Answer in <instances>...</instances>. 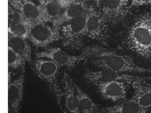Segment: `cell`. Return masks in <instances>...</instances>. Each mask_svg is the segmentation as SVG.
<instances>
[{
    "mask_svg": "<svg viewBox=\"0 0 151 113\" xmlns=\"http://www.w3.org/2000/svg\"><path fill=\"white\" fill-rule=\"evenodd\" d=\"M27 39L8 32V46L23 56L28 64H31L33 62L32 49Z\"/></svg>",
    "mask_w": 151,
    "mask_h": 113,
    "instance_id": "17",
    "label": "cell"
},
{
    "mask_svg": "<svg viewBox=\"0 0 151 113\" xmlns=\"http://www.w3.org/2000/svg\"><path fill=\"white\" fill-rule=\"evenodd\" d=\"M91 63L96 68L107 69L121 73H145L146 69L139 65L131 56L118 54L111 51L104 56L93 59Z\"/></svg>",
    "mask_w": 151,
    "mask_h": 113,
    "instance_id": "3",
    "label": "cell"
},
{
    "mask_svg": "<svg viewBox=\"0 0 151 113\" xmlns=\"http://www.w3.org/2000/svg\"><path fill=\"white\" fill-rule=\"evenodd\" d=\"M86 15L66 22L59 28L63 46L75 50L83 48L86 36Z\"/></svg>",
    "mask_w": 151,
    "mask_h": 113,
    "instance_id": "4",
    "label": "cell"
},
{
    "mask_svg": "<svg viewBox=\"0 0 151 113\" xmlns=\"http://www.w3.org/2000/svg\"><path fill=\"white\" fill-rule=\"evenodd\" d=\"M44 1H53V0H44Z\"/></svg>",
    "mask_w": 151,
    "mask_h": 113,
    "instance_id": "26",
    "label": "cell"
},
{
    "mask_svg": "<svg viewBox=\"0 0 151 113\" xmlns=\"http://www.w3.org/2000/svg\"><path fill=\"white\" fill-rule=\"evenodd\" d=\"M36 58L48 59L59 67L72 70L81 62L86 59L83 55H72L58 47H48L41 51L37 52Z\"/></svg>",
    "mask_w": 151,
    "mask_h": 113,
    "instance_id": "7",
    "label": "cell"
},
{
    "mask_svg": "<svg viewBox=\"0 0 151 113\" xmlns=\"http://www.w3.org/2000/svg\"><path fill=\"white\" fill-rule=\"evenodd\" d=\"M76 1H84V2H87V1H94V2H95L98 5V4H99V0H76Z\"/></svg>",
    "mask_w": 151,
    "mask_h": 113,
    "instance_id": "24",
    "label": "cell"
},
{
    "mask_svg": "<svg viewBox=\"0 0 151 113\" xmlns=\"http://www.w3.org/2000/svg\"><path fill=\"white\" fill-rule=\"evenodd\" d=\"M62 9H64L73 3L75 2L76 0H57Z\"/></svg>",
    "mask_w": 151,
    "mask_h": 113,
    "instance_id": "23",
    "label": "cell"
},
{
    "mask_svg": "<svg viewBox=\"0 0 151 113\" xmlns=\"http://www.w3.org/2000/svg\"><path fill=\"white\" fill-rule=\"evenodd\" d=\"M94 71L86 68L84 72V78L88 83L98 86V85L116 80H123L129 83L132 75L124 74L107 69Z\"/></svg>",
    "mask_w": 151,
    "mask_h": 113,
    "instance_id": "10",
    "label": "cell"
},
{
    "mask_svg": "<svg viewBox=\"0 0 151 113\" xmlns=\"http://www.w3.org/2000/svg\"><path fill=\"white\" fill-rule=\"evenodd\" d=\"M8 3L28 22L43 21L40 6L31 0H8Z\"/></svg>",
    "mask_w": 151,
    "mask_h": 113,
    "instance_id": "14",
    "label": "cell"
},
{
    "mask_svg": "<svg viewBox=\"0 0 151 113\" xmlns=\"http://www.w3.org/2000/svg\"><path fill=\"white\" fill-rule=\"evenodd\" d=\"M145 73L149 74L150 75V76L148 77L149 79L151 80V69H146V71H145Z\"/></svg>",
    "mask_w": 151,
    "mask_h": 113,
    "instance_id": "25",
    "label": "cell"
},
{
    "mask_svg": "<svg viewBox=\"0 0 151 113\" xmlns=\"http://www.w3.org/2000/svg\"><path fill=\"white\" fill-rule=\"evenodd\" d=\"M25 79V69L21 74L8 84L9 112L18 113L21 109L24 98V84Z\"/></svg>",
    "mask_w": 151,
    "mask_h": 113,
    "instance_id": "9",
    "label": "cell"
},
{
    "mask_svg": "<svg viewBox=\"0 0 151 113\" xmlns=\"http://www.w3.org/2000/svg\"><path fill=\"white\" fill-rule=\"evenodd\" d=\"M75 84L69 75L65 72L62 79L65 106L67 111L72 113H79Z\"/></svg>",
    "mask_w": 151,
    "mask_h": 113,
    "instance_id": "16",
    "label": "cell"
},
{
    "mask_svg": "<svg viewBox=\"0 0 151 113\" xmlns=\"http://www.w3.org/2000/svg\"><path fill=\"white\" fill-rule=\"evenodd\" d=\"M86 2L76 1L63 9L57 18L52 21L53 27L59 29L66 22L86 14L89 7Z\"/></svg>",
    "mask_w": 151,
    "mask_h": 113,
    "instance_id": "13",
    "label": "cell"
},
{
    "mask_svg": "<svg viewBox=\"0 0 151 113\" xmlns=\"http://www.w3.org/2000/svg\"><path fill=\"white\" fill-rule=\"evenodd\" d=\"M79 113H94L99 111V107L86 92L75 84Z\"/></svg>",
    "mask_w": 151,
    "mask_h": 113,
    "instance_id": "20",
    "label": "cell"
},
{
    "mask_svg": "<svg viewBox=\"0 0 151 113\" xmlns=\"http://www.w3.org/2000/svg\"><path fill=\"white\" fill-rule=\"evenodd\" d=\"M26 59L11 47L8 46V66L14 69H25Z\"/></svg>",
    "mask_w": 151,
    "mask_h": 113,
    "instance_id": "21",
    "label": "cell"
},
{
    "mask_svg": "<svg viewBox=\"0 0 151 113\" xmlns=\"http://www.w3.org/2000/svg\"><path fill=\"white\" fill-rule=\"evenodd\" d=\"M151 4V0H132L130 5L132 7H139Z\"/></svg>",
    "mask_w": 151,
    "mask_h": 113,
    "instance_id": "22",
    "label": "cell"
},
{
    "mask_svg": "<svg viewBox=\"0 0 151 113\" xmlns=\"http://www.w3.org/2000/svg\"><path fill=\"white\" fill-rule=\"evenodd\" d=\"M129 50L151 61V13L140 15L128 32L124 41Z\"/></svg>",
    "mask_w": 151,
    "mask_h": 113,
    "instance_id": "1",
    "label": "cell"
},
{
    "mask_svg": "<svg viewBox=\"0 0 151 113\" xmlns=\"http://www.w3.org/2000/svg\"><path fill=\"white\" fill-rule=\"evenodd\" d=\"M129 83L134 89V99L146 109L151 108V83L144 78L132 76Z\"/></svg>",
    "mask_w": 151,
    "mask_h": 113,
    "instance_id": "11",
    "label": "cell"
},
{
    "mask_svg": "<svg viewBox=\"0 0 151 113\" xmlns=\"http://www.w3.org/2000/svg\"><path fill=\"white\" fill-rule=\"evenodd\" d=\"M42 21L46 23H52L61 14L62 9L57 0L44 1L39 0Z\"/></svg>",
    "mask_w": 151,
    "mask_h": 113,
    "instance_id": "18",
    "label": "cell"
},
{
    "mask_svg": "<svg viewBox=\"0 0 151 113\" xmlns=\"http://www.w3.org/2000/svg\"><path fill=\"white\" fill-rule=\"evenodd\" d=\"M148 110L142 107L134 99L125 101L118 104L102 109L101 113H145Z\"/></svg>",
    "mask_w": 151,
    "mask_h": 113,
    "instance_id": "19",
    "label": "cell"
},
{
    "mask_svg": "<svg viewBox=\"0 0 151 113\" xmlns=\"http://www.w3.org/2000/svg\"><path fill=\"white\" fill-rule=\"evenodd\" d=\"M27 22L28 39L37 48L45 49L60 38V31L46 23L42 21Z\"/></svg>",
    "mask_w": 151,
    "mask_h": 113,
    "instance_id": "6",
    "label": "cell"
},
{
    "mask_svg": "<svg viewBox=\"0 0 151 113\" xmlns=\"http://www.w3.org/2000/svg\"><path fill=\"white\" fill-rule=\"evenodd\" d=\"M125 81L116 80L98 85L100 93L105 99L113 102L123 101L126 98L127 86Z\"/></svg>",
    "mask_w": 151,
    "mask_h": 113,
    "instance_id": "12",
    "label": "cell"
},
{
    "mask_svg": "<svg viewBox=\"0 0 151 113\" xmlns=\"http://www.w3.org/2000/svg\"><path fill=\"white\" fill-rule=\"evenodd\" d=\"M8 32L28 39V28L26 20L21 13L8 5Z\"/></svg>",
    "mask_w": 151,
    "mask_h": 113,
    "instance_id": "15",
    "label": "cell"
},
{
    "mask_svg": "<svg viewBox=\"0 0 151 113\" xmlns=\"http://www.w3.org/2000/svg\"><path fill=\"white\" fill-rule=\"evenodd\" d=\"M31 65L36 76L45 83L60 104L63 97L58 80L60 67L51 60L39 58H36Z\"/></svg>",
    "mask_w": 151,
    "mask_h": 113,
    "instance_id": "2",
    "label": "cell"
},
{
    "mask_svg": "<svg viewBox=\"0 0 151 113\" xmlns=\"http://www.w3.org/2000/svg\"><path fill=\"white\" fill-rule=\"evenodd\" d=\"M86 35L91 39L107 45L109 40V24L100 11L94 5H89L86 15Z\"/></svg>",
    "mask_w": 151,
    "mask_h": 113,
    "instance_id": "5",
    "label": "cell"
},
{
    "mask_svg": "<svg viewBox=\"0 0 151 113\" xmlns=\"http://www.w3.org/2000/svg\"><path fill=\"white\" fill-rule=\"evenodd\" d=\"M98 6L105 20L111 25L123 21L130 8L129 0H99Z\"/></svg>",
    "mask_w": 151,
    "mask_h": 113,
    "instance_id": "8",
    "label": "cell"
}]
</instances>
